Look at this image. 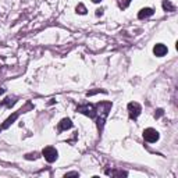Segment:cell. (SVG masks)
<instances>
[{
  "instance_id": "cell-10",
  "label": "cell",
  "mask_w": 178,
  "mask_h": 178,
  "mask_svg": "<svg viewBox=\"0 0 178 178\" xmlns=\"http://www.w3.org/2000/svg\"><path fill=\"white\" fill-rule=\"evenodd\" d=\"M161 6H163V10L164 11H175V6H174L173 3L170 2V0H163Z\"/></svg>"
},
{
  "instance_id": "cell-9",
  "label": "cell",
  "mask_w": 178,
  "mask_h": 178,
  "mask_svg": "<svg viewBox=\"0 0 178 178\" xmlns=\"http://www.w3.org/2000/svg\"><path fill=\"white\" fill-rule=\"evenodd\" d=\"M106 174L111 177H127L128 175L127 171H122V170H106Z\"/></svg>"
},
{
  "instance_id": "cell-18",
  "label": "cell",
  "mask_w": 178,
  "mask_h": 178,
  "mask_svg": "<svg viewBox=\"0 0 178 178\" xmlns=\"http://www.w3.org/2000/svg\"><path fill=\"white\" fill-rule=\"evenodd\" d=\"M102 14H103V8H98V10H96V15L99 17V15H102Z\"/></svg>"
},
{
  "instance_id": "cell-20",
  "label": "cell",
  "mask_w": 178,
  "mask_h": 178,
  "mask_svg": "<svg viewBox=\"0 0 178 178\" xmlns=\"http://www.w3.org/2000/svg\"><path fill=\"white\" fill-rule=\"evenodd\" d=\"M92 2H93V3H100L102 0H92Z\"/></svg>"
},
{
  "instance_id": "cell-11",
  "label": "cell",
  "mask_w": 178,
  "mask_h": 178,
  "mask_svg": "<svg viewBox=\"0 0 178 178\" xmlns=\"http://www.w3.org/2000/svg\"><path fill=\"white\" fill-rule=\"evenodd\" d=\"M117 4L120 7V10H125L131 4V0H117Z\"/></svg>"
},
{
  "instance_id": "cell-5",
  "label": "cell",
  "mask_w": 178,
  "mask_h": 178,
  "mask_svg": "<svg viewBox=\"0 0 178 178\" xmlns=\"http://www.w3.org/2000/svg\"><path fill=\"white\" fill-rule=\"evenodd\" d=\"M21 111H22V110H20V111H17V113H13V114L10 116V117H8V118L4 122H3L2 125H0V132H2L3 129H7L8 127H10V125L13 124V122H14L15 120L18 118V116H20V113H21Z\"/></svg>"
},
{
  "instance_id": "cell-14",
  "label": "cell",
  "mask_w": 178,
  "mask_h": 178,
  "mask_svg": "<svg viewBox=\"0 0 178 178\" xmlns=\"http://www.w3.org/2000/svg\"><path fill=\"white\" fill-rule=\"evenodd\" d=\"M99 92H102V93H107V90H105V89H95V90H89V92H86V96H93V95H96V93H99Z\"/></svg>"
},
{
  "instance_id": "cell-8",
  "label": "cell",
  "mask_w": 178,
  "mask_h": 178,
  "mask_svg": "<svg viewBox=\"0 0 178 178\" xmlns=\"http://www.w3.org/2000/svg\"><path fill=\"white\" fill-rule=\"evenodd\" d=\"M153 14H154L153 8L145 7V8H142V10L138 13V18H139V20H145V18H148V17H152Z\"/></svg>"
},
{
  "instance_id": "cell-19",
  "label": "cell",
  "mask_w": 178,
  "mask_h": 178,
  "mask_svg": "<svg viewBox=\"0 0 178 178\" xmlns=\"http://www.w3.org/2000/svg\"><path fill=\"white\" fill-rule=\"evenodd\" d=\"M2 93H4V89H3V88H0V95H2Z\"/></svg>"
},
{
  "instance_id": "cell-1",
  "label": "cell",
  "mask_w": 178,
  "mask_h": 178,
  "mask_svg": "<svg viewBox=\"0 0 178 178\" xmlns=\"http://www.w3.org/2000/svg\"><path fill=\"white\" fill-rule=\"evenodd\" d=\"M111 107H113L111 102H99L95 105V120H96V124H98L99 131L103 129L105 121H106V118H107Z\"/></svg>"
},
{
  "instance_id": "cell-15",
  "label": "cell",
  "mask_w": 178,
  "mask_h": 178,
  "mask_svg": "<svg viewBox=\"0 0 178 178\" xmlns=\"http://www.w3.org/2000/svg\"><path fill=\"white\" fill-rule=\"evenodd\" d=\"M38 157H39V154H38L36 152H34V153H30V154H25V159H27V160H32V159H34V160H36Z\"/></svg>"
},
{
  "instance_id": "cell-16",
  "label": "cell",
  "mask_w": 178,
  "mask_h": 178,
  "mask_svg": "<svg viewBox=\"0 0 178 178\" xmlns=\"http://www.w3.org/2000/svg\"><path fill=\"white\" fill-rule=\"evenodd\" d=\"M163 114H164V110H163V109H157L156 113H154V117H156V118H160Z\"/></svg>"
},
{
  "instance_id": "cell-4",
  "label": "cell",
  "mask_w": 178,
  "mask_h": 178,
  "mask_svg": "<svg viewBox=\"0 0 178 178\" xmlns=\"http://www.w3.org/2000/svg\"><path fill=\"white\" fill-rule=\"evenodd\" d=\"M159 132L156 131L154 128H146L143 131V138H145V141L149 142V143H154V142H157L159 141Z\"/></svg>"
},
{
  "instance_id": "cell-2",
  "label": "cell",
  "mask_w": 178,
  "mask_h": 178,
  "mask_svg": "<svg viewBox=\"0 0 178 178\" xmlns=\"http://www.w3.org/2000/svg\"><path fill=\"white\" fill-rule=\"evenodd\" d=\"M42 154H43V157L46 159L47 163H53V161L57 160V157H59V153H57V150L51 146H46L42 150Z\"/></svg>"
},
{
  "instance_id": "cell-6",
  "label": "cell",
  "mask_w": 178,
  "mask_h": 178,
  "mask_svg": "<svg viewBox=\"0 0 178 178\" xmlns=\"http://www.w3.org/2000/svg\"><path fill=\"white\" fill-rule=\"evenodd\" d=\"M167 46H164L163 43H157V45H154V47H153V53H154V56H157V57H163L164 54H167Z\"/></svg>"
},
{
  "instance_id": "cell-13",
  "label": "cell",
  "mask_w": 178,
  "mask_h": 178,
  "mask_svg": "<svg viewBox=\"0 0 178 178\" xmlns=\"http://www.w3.org/2000/svg\"><path fill=\"white\" fill-rule=\"evenodd\" d=\"M14 103H15V100H14V99L11 100L10 98H7V99H4V100H3V102L0 103V105H6V106H7V107H11V106L14 105Z\"/></svg>"
},
{
  "instance_id": "cell-12",
  "label": "cell",
  "mask_w": 178,
  "mask_h": 178,
  "mask_svg": "<svg viewBox=\"0 0 178 178\" xmlns=\"http://www.w3.org/2000/svg\"><path fill=\"white\" fill-rule=\"evenodd\" d=\"M75 11L78 13V14H81V15H85V14H86V7L82 4V3H78V6H77Z\"/></svg>"
},
{
  "instance_id": "cell-17",
  "label": "cell",
  "mask_w": 178,
  "mask_h": 178,
  "mask_svg": "<svg viewBox=\"0 0 178 178\" xmlns=\"http://www.w3.org/2000/svg\"><path fill=\"white\" fill-rule=\"evenodd\" d=\"M66 177H78V173L77 171H71V173H67Z\"/></svg>"
},
{
  "instance_id": "cell-7",
  "label": "cell",
  "mask_w": 178,
  "mask_h": 178,
  "mask_svg": "<svg viewBox=\"0 0 178 178\" xmlns=\"http://www.w3.org/2000/svg\"><path fill=\"white\" fill-rule=\"evenodd\" d=\"M73 128V121H71L70 118H63L61 121L59 122V127H57V129H59V132H63L66 131V129H70Z\"/></svg>"
},
{
  "instance_id": "cell-3",
  "label": "cell",
  "mask_w": 178,
  "mask_h": 178,
  "mask_svg": "<svg viewBox=\"0 0 178 178\" xmlns=\"http://www.w3.org/2000/svg\"><path fill=\"white\" fill-rule=\"evenodd\" d=\"M141 111H142V107H141V105H139V103H137V102L128 103V114H129V118L137 120L139 117V114H141Z\"/></svg>"
}]
</instances>
